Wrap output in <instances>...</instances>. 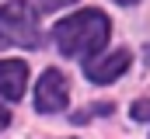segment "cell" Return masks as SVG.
Returning <instances> with one entry per match:
<instances>
[{
	"mask_svg": "<svg viewBox=\"0 0 150 139\" xmlns=\"http://www.w3.org/2000/svg\"><path fill=\"white\" fill-rule=\"evenodd\" d=\"M108 32H112L108 18H105L101 11L87 7V11L74 14V18H63V21L52 28V38H56V45H59L63 56L91 59V56L101 52V45L108 42Z\"/></svg>",
	"mask_w": 150,
	"mask_h": 139,
	"instance_id": "6da1fadb",
	"label": "cell"
},
{
	"mask_svg": "<svg viewBox=\"0 0 150 139\" xmlns=\"http://www.w3.org/2000/svg\"><path fill=\"white\" fill-rule=\"evenodd\" d=\"M35 14H38V11L28 4V0L4 4V7H0V28H4V38L14 42V45H25V49H38V45H42V35H38Z\"/></svg>",
	"mask_w": 150,
	"mask_h": 139,
	"instance_id": "7a4b0ae2",
	"label": "cell"
},
{
	"mask_svg": "<svg viewBox=\"0 0 150 139\" xmlns=\"http://www.w3.org/2000/svg\"><path fill=\"white\" fill-rule=\"evenodd\" d=\"M67 98H70L67 77L59 70H45L42 80H38V87H35V108L45 111V115H52V111H63L67 108Z\"/></svg>",
	"mask_w": 150,
	"mask_h": 139,
	"instance_id": "3957f363",
	"label": "cell"
},
{
	"mask_svg": "<svg viewBox=\"0 0 150 139\" xmlns=\"http://www.w3.org/2000/svg\"><path fill=\"white\" fill-rule=\"evenodd\" d=\"M129 63H133V56H129L126 49H115L112 56H105V59H87V63H84V73H87L94 84H112V80H119V77L129 70Z\"/></svg>",
	"mask_w": 150,
	"mask_h": 139,
	"instance_id": "277c9868",
	"label": "cell"
},
{
	"mask_svg": "<svg viewBox=\"0 0 150 139\" xmlns=\"http://www.w3.org/2000/svg\"><path fill=\"white\" fill-rule=\"evenodd\" d=\"M25 84H28V66L21 59H4L0 63V98L18 101L25 94Z\"/></svg>",
	"mask_w": 150,
	"mask_h": 139,
	"instance_id": "5b68a950",
	"label": "cell"
},
{
	"mask_svg": "<svg viewBox=\"0 0 150 139\" xmlns=\"http://www.w3.org/2000/svg\"><path fill=\"white\" fill-rule=\"evenodd\" d=\"M77 0H32V7H35L38 14H49V11H59V7H70Z\"/></svg>",
	"mask_w": 150,
	"mask_h": 139,
	"instance_id": "8992f818",
	"label": "cell"
},
{
	"mask_svg": "<svg viewBox=\"0 0 150 139\" xmlns=\"http://www.w3.org/2000/svg\"><path fill=\"white\" fill-rule=\"evenodd\" d=\"M129 115H133L136 122H150V101H136L129 108Z\"/></svg>",
	"mask_w": 150,
	"mask_h": 139,
	"instance_id": "52a82bcc",
	"label": "cell"
},
{
	"mask_svg": "<svg viewBox=\"0 0 150 139\" xmlns=\"http://www.w3.org/2000/svg\"><path fill=\"white\" fill-rule=\"evenodd\" d=\"M7 122H11V111H7V108H0V129H7Z\"/></svg>",
	"mask_w": 150,
	"mask_h": 139,
	"instance_id": "ba28073f",
	"label": "cell"
},
{
	"mask_svg": "<svg viewBox=\"0 0 150 139\" xmlns=\"http://www.w3.org/2000/svg\"><path fill=\"white\" fill-rule=\"evenodd\" d=\"M115 4H136V0H115Z\"/></svg>",
	"mask_w": 150,
	"mask_h": 139,
	"instance_id": "9c48e42d",
	"label": "cell"
}]
</instances>
